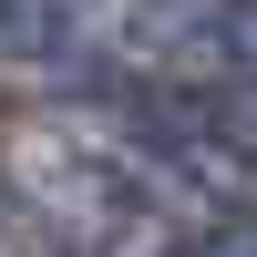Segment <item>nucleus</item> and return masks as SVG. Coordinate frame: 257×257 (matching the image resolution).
<instances>
[{
	"label": "nucleus",
	"mask_w": 257,
	"mask_h": 257,
	"mask_svg": "<svg viewBox=\"0 0 257 257\" xmlns=\"http://www.w3.org/2000/svg\"><path fill=\"white\" fill-rule=\"evenodd\" d=\"M175 257H257V216H226V226H206V237H185Z\"/></svg>",
	"instance_id": "obj_2"
},
{
	"label": "nucleus",
	"mask_w": 257,
	"mask_h": 257,
	"mask_svg": "<svg viewBox=\"0 0 257 257\" xmlns=\"http://www.w3.org/2000/svg\"><path fill=\"white\" fill-rule=\"evenodd\" d=\"M185 185L134 123H41L11 155V257H175Z\"/></svg>",
	"instance_id": "obj_1"
}]
</instances>
